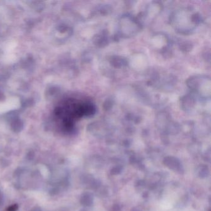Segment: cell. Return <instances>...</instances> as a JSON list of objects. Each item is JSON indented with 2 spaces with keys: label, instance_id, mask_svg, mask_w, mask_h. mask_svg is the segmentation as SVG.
<instances>
[{
  "label": "cell",
  "instance_id": "obj_1",
  "mask_svg": "<svg viewBox=\"0 0 211 211\" xmlns=\"http://www.w3.org/2000/svg\"><path fill=\"white\" fill-rule=\"evenodd\" d=\"M94 113L95 108L92 103L74 99L64 100L54 111L56 118L61 122L66 129L71 127L75 120L92 115Z\"/></svg>",
  "mask_w": 211,
  "mask_h": 211
}]
</instances>
